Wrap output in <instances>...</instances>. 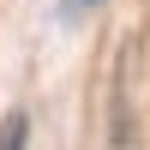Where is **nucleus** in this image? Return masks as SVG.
I'll list each match as a JSON object with an SVG mask.
<instances>
[{
    "mask_svg": "<svg viewBox=\"0 0 150 150\" xmlns=\"http://www.w3.org/2000/svg\"><path fill=\"white\" fill-rule=\"evenodd\" d=\"M102 0H66V18H84V12H96Z\"/></svg>",
    "mask_w": 150,
    "mask_h": 150,
    "instance_id": "obj_2",
    "label": "nucleus"
},
{
    "mask_svg": "<svg viewBox=\"0 0 150 150\" xmlns=\"http://www.w3.org/2000/svg\"><path fill=\"white\" fill-rule=\"evenodd\" d=\"M24 138H30V120H24V114H6V120H0V150H24Z\"/></svg>",
    "mask_w": 150,
    "mask_h": 150,
    "instance_id": "obj_1",
    "label": "nucleus"
}]
</instances>
